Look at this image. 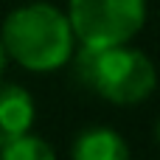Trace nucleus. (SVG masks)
Here are the masks:
<instances>
[{
	"label": "nucleus",
	"mask_w": 160,
	"mask_h": 160,
	"mask_svg": "<svg viewBox=\"0 0 160 160\" xmlns=\"http://www.w3.org/2000/svg\"><path fill=\"white\" fill-rule=\"evenodd\" d=\"M76 76L101 98L129 107L141 104L155 90V65L152 59L124 45H104V48H82L76 56Z\"/></svg>",
	"instance_id": "nucleus-2"
},
{
	"label": "nucleus",
	"mask_w": 160,
	"mask_h": 160,
	"mask_svg": "<svg viewBox=\"0 0 160 160\" xmlns=\"http://www.w3.org/2000/svg\"><path fill=\"white\" fill-rule=\"evenodd\" d=\"M34 124V98L17 84H0V146Z\"/></svg>",
	"instance_id": "nucleus-4"
},
{
	"label": "nucleus",
	"mask_w": 160,
	"mask_h": 160,
	"mask_svg": "<svg viewBox=\"0 0 160 160\" xmlns=\"http://www.w3.org/2000/svg\"><path fill=\"white\" fill-rule=\"evenodd\" d=\"M6 59H8V53H6V48H3V39H0V73H3V68H6Z\"/></svg>",
	"instance_id": "nucleus-7"
},
{
	"label": "nucleus",
	"mask_w": 160,
	"mask_h": 160,
	"mask_svg": "<svg viewBox=\"0 0 160 160\" xmlns=\"http://www.w3.org/2000/svg\"><path fill=\"white\" fill-rule=\"evenodd\" d=\"M6 53L34 73H48L62 68L73 56V28L68 14L51 3H28L14 8L3 22Z\"/></svg>",
	"instance_id": "nucleus-1"
},
{
	"label": "nucleus",
	"mask_w": 160,
	"mask_h": 160,
	"mask_svg": "<svg viewBox=\"0 0 160 160\" xmlns=\"http://www.w3.org/2000/svg\"><path fill=\"white\" fill-rule=\"evenodd\" d=\"M73 37L87 48L124 45L146 20V0H70Z\"/></svg>",
	"instance_id": "nucleus-3"
},
{
	"label": "nucleus",
	"mask_w": 160,
	"mask_h": 160,
	"mask_svg": "<svg viewBox=\"0 0 160 160\" xmlns=\"http://www.w3.org/2000/svg\"><path fill=\"white\" fill-rule=\"evenodd\" d=\"M0 160H56V155L48 146V141L22 132L0 146Z\"/></svg>",
	"instance_id": "nucleus-6"
},
{
	"label": "nucleus",
	"mask_w": 160,
	"mask_h": 160,
	"mask_svg": "<svg viewBox=\"0 0 160 160\" xmlns=\"http://www.w3.org/2000/svg\"><path fill=\"white\" fill-rule=\"evenodd\" d=\"M73 160H129V149L115 129L93 127L73 141Z\"/></svg>",
	"instance_id": "nucleus-5"
}]
</instances>
